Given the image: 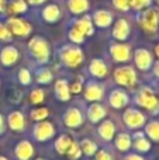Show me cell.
<instances>
[{
	"instance_id": "74e56055",
	"label": "cell",
	"mask_w": 159,
	"mask_h": 160,
	"mask_svg": "<svg viewBox=\"0 0 159 160\" xmlns=\"http://www.w3.org/2000/svg\"><path fill=\"white\" fill-rule=\"evenodd\" d=\"M151 4V0H130V7L135 10H142Z\"/></svg>"
},
{
	"instance_id": "277c9868",
	"label": "cell",
	"mask_w": 159,
	"mask_h": 160,
	"mask_svg": "<svg viewBox=\"0 0 159 160\" xmlns=\"http://www.w3.org/2000/svg\"><path fill=\"white\" fill-rule=\"evenodd\" d=\"M114 80L120 86L132 87L137 82V73L131 66H121L114 70Z\"/></svg>"
},
{
	"instance_id": "f546056e",
	"label": "cell",
	"mask_w": 159,
	"mask_h": 160,
	"mask_svg": "<svg viewBox=\"0 0 159 160\" xmlns=\"http://www.w3.org/2000/svg\"><path fill=\"white\" fill-rule=\"evenodd\" d=\"M79 146L82 149V153H85L86 156H93L97 152V143L93 142L92 139H83Z\"/></svg>"
},
{
	"instance_id": "f6af8a7d",
	"label": "cell",
	"mask_w": 159,
	"mask_h": 160,
	"mask_svg": "<svg viewBox=\"0 0 159 160\" xmlns=\"http://www.w3.org/2000/svg\"><path fill=\"white\" fill-rule=\"evenodd\" d=\"M27 2L33 6H38V4H41V3H44L45 0H27Z\"/></svg>"
},
{
	"instance_id": "7bdbcfd3",
	"label": "cell",
	"mask_w": 159,
	"mask_h": 160,
	"mask_svg": "<svg viewBox=\"0 0 159 160\" xmlns=\"http://www.w3.org/2000/svg\"><path fill=\"white\" fill-rule=\"evenodd\" d=\"M124 160H145V159L141 158L140 155H134V153H132V155H127Z\"/></svg>"
},
{
	"instance_id": "836d02e7",
	"label": "cell",
	"mask_w": 159,
	"mask_h": 160,
	"mask_svg": "<svg viewBox=\"0 0 159 160\" xmlns=\"http://www.w3.org/2000/svg\"><path fill=\"white\" fill-rule=\"evenodd\" d=\"M66 155H68V158H69L70 160H78L79 158H80L82 149H80V146H79V143L72 142V145H70V148L68 149Z\"/></svg>"
},
{
	"instance_id": "d4e9b609",
	"label": "cell",
	"mask_w": 159,
	"mask_h": 160,
	"mask_svg": "<svg viewBox=\"0 0 159 160\" xmlns=\"http://www.w3.org/2000/svg\"><path fill=\"white\" fill-rule=\"evenodd\" d=\"M61 17V11H59V7L55 4H49L42 10V18L48 22H55L59 20Z\"/></svg>"
},
{
	"instance_id": "4dcf8cb0",
	"label": "cell",
	"mask_w": 159,
	"mask_h": 160,
	"mask_svg": "<svg viewBox=\"0 0 159 160\" xmlns=\"http://www.w3.org/2000/svg\"><path fill=\"white\" fill-rule=\"evenodd\" d=\"M37 82L39 84H48V83L52 82V73L49 69L44 68V69H39L37 72Z\"/></svg>"
},
{
	"instance_id": "e575fe53",
	"label": "cell",
	"mask_w": 159,
	"mask_h": 160,
	"mask_svg": "<svg viewBox=\"0 0 159 160\" xmlns=\"http://www.w3.org/2000/svg\"><path fill=\"white\" fill-rule=\"evenodd\" d=\"M45 98V94H44V90L41 88H34L30 94V100L33 104H41Z\"/></svg>"
},
{
	"instance_id": "ffe728a7",
	"label": "cell",
	"mask_w": 159,
	"mask_h": 160,
	"mask_svg": "<svg viewBox=\"0 0 159 160\" xmlns=\"http://www.w3.org/2000/svg\"><path fill=\"white\" fill-rule=\"evenodd\" d=\"M89 72L92 76L97 79L106 78L107 76V65L101 59H93L89 65Z\"/></svg>"
},
{
	"instance_id": "4316f807",
	"label": "cell",
	"mask_w": 159,
	"mask_h": 160,
	"mask_svg": "<svg viewBox=\"0 0 159 160\" xmlns=\"http://www.w3.org/2000/svg\"><path fill=\"white\" fill-rule=\"evenodd\" d=\"M132 146V139L128 133H118L117 138H115V148H117L120 152H127L130 148Z\"/></svg>"
},
{
	"instance_id": "ab89813d",
	"label": "cell",
	"mask_w": 159,
	"mask_h": 160,
	"mask_svg": "<svg viewBox=\"0 0 159 160\" xmlns=\"http://www.w3.org/2000/svg\"><path fill=\"white\" fill-rule=\"evenodd\" d=\"M11 37H13V34L8 31V28L0 24V41H10Z\"/></svg>"
},
{
	"instance_id": "60d3db41",
	"label": "cell",
	"mask_w": 159,
	"mask_h": 160,
	"mask_svg": "<svg viewBox=\"0 0 159 160\" xmlns=\"http://www.w3.org/2000/svg\"><path fill=\"white\" fill-rule=\"evenodd\" d=\"M96 160H113V156L109 150L103 149V150L96 152Z\"/></svg>"
},
{
	"instance_id": "7a4b0ae2",
	"label": "cell",
	"mask_w": 159,
	"mask_h": 160,
	"mask_svg": "<svg viewBox=\"0 0 159 160\" xmlns=\"http://www.w3.org/2000/svg\"><path fill=\"white\" fill-rule=\"evenodd\" d=\"M134 101L137 105H141V107L146 108V110L151 111L152 114L159 112V101L151 88H148V87L141 88V90L135 94Z\"/></svg>"
},
{
	"instance_id": "e0dca14e",
	"label": "cell",
	"mask_w": 159,
	"mask_h": 160,
	"mask_svg": "<svg viewBox=\"0 0 159 160\" xmlns=\"http://www.w3.org/2000/svg\"><path fill=\"white\" fill-rule=\"evenodd\" d=\"M18 59V51L14 47H6L0 52V62L4 66H11L14 65Z\"/></svg>"
},
{
	"instance_id": "4fadbf2b",
	"label": "cell",
	"mask_w": 159,
	"mask_h": 160,
	"mask_svg": "<svg viewBox=\"0 0 159 160\" xmlns=\"http://www.w3.org/2000/svg\"><path fill=\"white\" fill-rule=\"evenodd\" d=\"M109 102L113 108H117L118 110V108H123V107H126V105H128L130 97L124 90L117 88V90H113L111 93H110Z\"/></svg>"
},
{
	"instance_id": "cb8c5ba5",
	"label": "cell",
	"mask_w": 159,
	"mask_h": 160,
	"mask_svg": "<svg viewBox=\"0 0 159 160\" xmlns=\"http://www.w3.org/2000/svg\"><path fill=\"white\" fill-rule=\"evenodd\" d=\"M75 27L78 28V30L80 31L85 37L86 35H93V32H95L93 21H92V18H90L89 16H85V17H82L80 20H76Z\"/></svg>"
},
{
	"instance_id": "5bb4252c",
	"label": "cell",
	"mask_w": 159,
	"mask_h": 160,
	"mask_svg": "<svg viewBox=\"0 0 159 160\" xmlns=\"http://www.w3.org/2000/svg\"><path fill=\"white\" fill-rule=\"evenodd\" d=\"M7 124L11 131L16 132H21L25 127V118L20 111H11L7 117Z\"/></svg>"
},
{
	"instance_id": "83f0119b",
	"label": "cell",
	"mask_w": 159,
	"mask_h": 160,
	"mask_svg": "<svg viewBox=\"0 0 159 160\" xmlns=\"http://www.w3.org/2000/svg\"><path fill=\"white\" fill-rule=\"evenodd\" d=\"M68 7L73 14H80L89 8L87 0H68Z\"/></svg>"
},
{
	"instance_id": "2e32d148",
	"label": "cell",
	"mask_w": 159,
	"mask_h": 160,
	"mask_svg": "<svg viewBox=\"0 0 159 160\" xmlns=\"http://www.w3.org/2000/svg\"><path fill=\"white\" fill-rule=\"evenodd\" d=\"M14 153L18 160H30L34 156V148L28 141H21L16 146Z\"/></svg>"
},
{
	"instance_id": "9a60e30c",
	"label": "cell",
	"mask_w": 159,
	"mask_h": 160,
	"mask_svg": "<svg viewBox=\"0 0 159 160\" xmlns=\"http://www.w3.org/2000/svg\"><path fill=\"white\" fill-rule=\"evenodd\" d=\"M107 111L106 108L103 107L99 102H93V104L89 105L87 108V117H89V121L93 122V124H97V122L103 121V118L106 117Z\"/></svg>"
},
{
	"instance_id": "3957f363",
	"label": "cell",
	"mask_w": 159,
	"mask_h": 160,
	"mask_svg": "<svg viewBox=\"0 0 159 160\" xmlns=\"http://www.w3.org/2000/svg\"><path fill=\"white\" fill-rule=\"evenodd\" d=\"M59 58L62 63L68 68H78L83 62V52L79 47L75 45H66L59 51Z\"/></svg>"
},
{
	"instance_id": "c3c4849f",
	"label": "cell",
	"mask_w": 159,
	"mask_h": 160,
	"mask_svg": "<svg viewBox=\"0 0 159 160\" xmlns=\"http://www.w3.org/2000/svg\"><path fill=\"white\" fill-rule=\"evenodd\" d=\"M3 3H4V0H0V11L3 10Z\"/></svg>"
},
{
	"instance_id": "f35d334b",
	"label": "cell",
	"mask_w": 159,
	"mask_h": 160,
	"mask_svg": "<svg viewBox=\"0 0 159 160\" xmlns=\"http://www.w3.org/2000/svg\"><path fill=\"white\" fill-rule=\"evenodd\" d=\"M113 4L117 10L127 11L130 8V0H113Z\"/></svg>"
},
{
	"instance_id": "7c38bea8",
	"label": "cell",
	"mask_w": 159,
	"mask_h": 160,
	"mask_svg": "<svg viewBox=\"0 0 159 160\" xmlns=\"http://www.w3.org/2000/svg\"><path fill=\"white\" fill-rule=\"evenodd\" d=\"M110 53H111V58L115 62H127L130 61V56H131V51L130 47L126 44H114L110 47Z\"/></svg>"
},
{
	"instance_id": "30bf717a",
	"label": "cell",
	"mask_w": 159,
	"mask_h": 160,
	"mask_svg": "<svg viewBox=\"0 0 159 160\" xmlns=\"http://www.w3.org/2000/svg\"><path fill=\"white\" fill-rule=\"evenodd\" d=\"M104 87L97 82H89L85 88V98L87 101H100L103 98Z\"/></svg>"
},
{
	"instance_id": "f1b7e54d",
	"label": "cell",
	"mask_w": 159,
	"mask_h": 160,
	"mask_svg": "<svg viewBox=\"0 0 159 160\" xmlns=\"http://www.w3.org/2000/svg\"><path fill=\"white\" fill-rule=\"evenodd\" d=\"M145 135L154 142H159V121H151L145 125Z\"/></svg>"
},
{
	"instance_id": "d6986e66",
	"label": "cell",
	"mask_w": 159,
	"mask_h": 160,
	"mask_svg": "<svg viewBox=\"0 0 159 160\" xmlns=\"http://www.w3.org/2000/svg\"><path fill=\"white\" fill-rule=\"evenodd\" d=\"M93 22H95L97 27L106 28L113 22V16H111V13L107 10H97L93 13Z\"/></svg>"
},
{
	"instance_id": "7dc6e473",
	"label": "cell",
	"mask_w": 159,
	"mask_h": 160,
	"mask_svg": "<svg viewBox=\"0 0 159 160\" xmlns=\"http://www.w3.org/2000/svg\"><path fill=\"white\" fill-rule=\"evenodd\" d=\"M155 53H156V56L159 58V44L156 45V47H155Z\"/></svg>"
},
{
	"instance_id": "681fc988",
	"label": "cell",
	"mask_w": 159,
	"mask_h": 160,
	"mask_svg": "<svg viewBox=\"0 0 159 160\" xmlns=\"http://www.w3.org/2000/svg\"><path fill=\"white\" fill-rule=\"evenodd\" d=\"M0 160H8L7 158H3V156H2V158H0Z\"/></svg>"
},
{
	"instance_id": "b9f144b4",
	"label": "cell",
	"mask_w": 159,
	"mask_h": 160,
	"mask_svg": "<svg viewBox=\"0 0 159 160\" xmlns=\"http://www.w3.org/2000/svg\"><path fill=\"white\" fill-rule=\"evenodd\" d=\"M69 90H70V93H73V94L80 93V91H82V83H79V82L73 83V84L69 87Z\"/></svg>"
},
{
	"instance_id": "5b68a950",
	"label": "cell",
	"mask_w": 159,
	"mask_h": 160,
	"mask_svg": "<svg viewBox=\"0 0 159 160\" xmlns=\"http://www.w3.org/2000/svg\"><path fill=\"white\" fill-rule=\"evenodd\" d=\"M123 121L130 129H138L145 124V115L137 108H127L123 114Z\"/></svg>"
},
{
	"instance_id": "8fae6325",
	"label": "cell",
	"mask_w": 159,
	"mask_h": 160,
	"mask_svg": "<svg viewBox=\"0 0 159 160\" xmlns=\"http://www.w3.org/2000/svg\"><path fill=\"white\" fill-rule=\"evenodd\" d=\"M134 61L135 65H137L138 69L141 70H148L149 68L152 66V55L148 49H144V48H140V49L135 51L134 53Z\"/></svg>"
},
{
	"instance_id": "ac0fdd59",
	"label": "cell",
	"mask_w": 159,
	"mask_h": 160,
	"mask_svg": "<svg viewBox=\"0 0 159 160\" xmlns=\"http://www.w3.org/2000/svg\"><path fill=\"white\" fill-rule=\"evenodd\" d=\"M130 35V24L127 20L120 18L117 22H115L114 28H113V37L118 41H124L127 39Z\"/></svg>"
},
{
	"instance_id": "d590c367",
	"label": "cell",
	"mask_w": 159,
	"mask_h": 160,
	"mask_svg": "<svg viewBox=\"0 0 159 160\" xmlns=\"http://www.w3.org/2000/svg\"><path fill=\"white\" fill-rule=\"evenodd\" d=\"M68 35H69V39L73 42V44H82V42L85 41V35L76 27H73L72 30L69 31V34H68Z\"/></svg>"
},
{
	"instance_id": "1f68e13d",
	"label": "cell",
	"mask_w": 159,
	"mask_h": 160,
	"mask_svg": "<svg viewBox=\"0 0 159 160\" xmlns=\"http://www.w3.org/2000/svg\"><path fill=\"white\" fill-rule=\"evenodd\" d=\"M8 10L13 13H24V11H27V3H25V0H10Z\"/></svg>"
},
{
	"instance_id": "ba28073f",
	"label": "cell",
	"mask_w": 159,
	"mask_h": 160,
	"mask_svg": "<svg viewBox=\"0 0 159 160\" xmlns=\"http://www.w3.org/2000/svg\"><path fill=\"white\" fill-rule=\"evenodd\" d=\"M62 119H64V124L66 125L68 128H79L85 121L82 111L79 110V108H76V107L68 108V110L65 111Z\"/></svg>"
},
{
	"instance_id": "ee69618b",
	"label": "cell",
	"mask_w": 159,
	"mask_h": 160,
	"mask_svg": "<svg viewBox=\"0 0 159 160\" xmlns=\"http://www.w3.org/2000/svg\"><path fill=\"white\" fill-rule=\"evenodd\" d=\"M4 132V119H3L2 114H0V135Z\"/></svg>"
},
{
	"instance_id": "9c48e42d",
	"label": "cell",
	"mask_w": 159,
	"mask_h": 160,
	"mask_svg": "<svg viewBox=\"0 0 159 160\" xmlns=\"http://www.w3.org/2000/svg\"><path fill=\"white\" fill-rule=\"evenodd\" d=\"M6 27L8 28V31L11 34L18 35V37H25L31 32V25L27 21L20 20V18H8Z\"/></svg>"
},
{
	"instance_id": "8992f818",
	"label": "cell",
	"mask_w": 159,
	"mask_h": 160,
	"mask_svg": "<svg viewBox=\"0 0 159 160\" xmlns=\"http://www.w3.org/2000/svg\"><path fill=\"white\" fill-rule=\"evenodd\" d=\"M33 136L37 139L38 142H45L49 141L51 138L55 136V128L51 122L48 121H38V124H35L33 129Z\"/></svg>"
},
{
	"instance_id": "7402d4cb",
	"label": "cell",
	"mask_w": 159,
	"mask_h": 160,
	"mask_svg": "<svg viewBox=\"0 0 159 160\" xmlns=\"http://www.w3.org/2000/svg\"><path fill=\"white\" fill-rule=\"evenodd\" d=\"M55 97L59 101H68L70 98V90L66 80L59 79L55 83Z\"/></svg>"
},
{
	"instance_id": "52a82bcc",
	"label": "cell",
	"mask_w": 159,
	"mask_h": 160,
	"mask_svg": "<svg viewBox=\"0 0 159 160\" xmlns=\"http://www.w3.org/2000/svg\"><path fill=\"white\" fill-rule=\"evenodd\" d=\"M140 24L148 32H155L159 25V13L154 8H148L140 16Z\"/></svg>"
},
{
	"instance_id": "d6a6232c",
	"label": "cell",
	"mask_w": 159,
	"mask_h": 160,
	"mask_svg": "<svg viewBox=\"0 0 159 160\" xmlns=\"http://www.w3.org/2000/svg\"><path fill=\"white\" fill-rule=\"evenodd\" d=\"M48 115H49V110L47 107H38L31 111V118L34 121H44V119H47Z\"/></svg>"
},
{
	"instance_id": "603a6c76",
	"label": "cell",
	"mask_w": 159,
	"mask_h": 160,
	"mask_svg": "<svg viewBox=\"0 0 159 160\" xmlns=\"http://www.w3.org/2000/svg\"><path fill=\"white\" fill-rule=\"evenodd\" d=\"M134 142H132V146H134L135 150L138 152H148L151 149V142L145 138V133L144 132H135L134 133Z\"/></svg>"
},
{
	"instance_id": "484cf974",
	"label": "cell",
	"mask_w": 159,
	"mask_h": 160,
	"mask_svg": "<svg viewBox=\"0 0 159 160\" xmlns=\"http://www.w3.org/2000/svg\"><path fill=\"white\" fill-rule=\"evenodd\" d=\"M72 138L68 135H61L58 136V139L55 141V149L56 152L59 153V155H66L68 149L70 148V145H72Z\"/></svg>"
},
{
	"instance_id": "bcb514c9",
	"label": "cell",
	"mask_w": 159,
	"mask_h": 160,
	"mask_svg": "<svg viewBox=\"0 0 159 160\" xmlns=\"http://www.w3.org/2000/svg\"><path fill=\"white\" fill-rule=\"evenodd\" d=\"M154 73L159 78V62H156V63H155V66H154Z\"/></svg>"
},
{
	"instance_id": "816d5d0a",
	"label": "cell",
	"mask_w": 159,
	"mask_h": 160,
	"mask_svg": "<svg viewBox=\"0 0 159 160\" xmlns=\"http://www.w3.org/2000/svg\"><path fill=\"white\" fill-rule=\"evenodd\" d=\"M158 4H159V0H158Z\"/></svg>"
},
{
	"instance_id": "f907efd6",
	"label": "cell",
	"mask_w": 159,
	"mask_h": 160,
	"mask_svg": "<svg viewBox=\"0 0 159 160\" xmlns=\"http://www.w3.org/2000/svg\"><path fill=\"white\" fill-rule=\"evenodd\" d=\"M35 160H45V159H41V158H39V159H35Z\"/></svg>"
},
{
	"instance_id": "6da1fadb",
	"label": "cell",
	"mask_w": 159,
	"mask_h": 160,
	"mask_svg": "<svg viewBox=\"0 0 159 160\" xmlns=\"http://www.w3.org/2000/svg\"><path fill=\"white\" fill-rule=\"evenodd\" d=\"M28 49H30V53L33 55V58L37 59V62H39V63H45L49 59V45L42 37L31 38L30 42H28Z\"/></svg>"
},
{
	"instance_id": "44dd1931",
	"label": "cell",
	"mask_w": 159,
	"mask_h": 160,
	"mask_svg": "<svg viewBox=\"0 0 159 160\" xmlns=\"http://www.w3.org/2000/svg\"><path fill=\"white\" fill-rule=\"evenodd\" d=\"M114 132H115V127H114V124H113L111 121H109V119L103 121L97 128L99 136H100L101 139H104V141H107V142L113 139Z\"/></svg>"
},
{
	"instance_id": "8d00e7d4",
	"label": "cell",
	"mask_w": 159,
	"mask_h": 160,
	"mask_svg": "<svg viewBox=\"0 0 159 160\" xmlns=\"http://www.w3.org/2000/svg\"><path fill=\"white\" fill-rule=\"evenodd\" d=\"M17 78H18V82L21 83L23 86H28V84L31 83V80H33L30 70H28V69H24V68L18 70V76H17Z\"/></svg>"
}]
</instances>
